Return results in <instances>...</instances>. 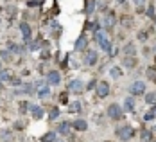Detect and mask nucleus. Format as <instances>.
Listing matches in <instances>:
<instances>
[{"instance_id": "de8ad7c7", "label": "nucleus", "mask_w": 156, "mask_h": 142, "mask_svg": "<svg viewBox=\"0 0 156 142\" xmlns=\"http://www.w3.org/2000/svg\"><path fill=\"white\" fill-rule=\"evenodd\" d=\"M154 131H156V126H154Z\"/></svg>"}, {"instance_id": "f257e3e1", "label": "nucleus", "mask_w": 156, "mask_h": 142, "mask_svg": "<svg viewBox=\"0 0 156 142\" xmlns=\"http://www.w3.org/2000/svg\"><path fill=\"white\" fill-rule=\"evenodd\" d=\"M106 113H108V117L111 121H120V119L124 117V110H122L120 104H117V103H111L108 106V110H106Z\"/></svg>"}, {"instance_id": "5701e85b", "label": "nucleus", "mask_w": 156, "mask_h": 142, "mask_svg": "<svg viewBox=\"0 0 156 142\" xmlns=\"http://www.w3.org/2000/svg\"><path fill=\"white\" fill-rule=\"evenodd\" d=\"M41 142H56V133L54 131H48L41 137Z\"/></svg>"}, {"instance_id": "f3484780", "label": "nucleus", "mask_w": 156, "mask_h": 142, "mask_svg": "<svg viewBox=\"0 0 156 142\" xmlns=\"http://www.w3.org/2000/svg\"><path fill=\"white\" fill-rule=\"evenodd\" d=\"M11 79H13V76H11V72H9L7 68H2V70H0V81H2V83L11 81Z\"/></svg>"}, {"instance_id": "b1692460", "label": "nucleus", "mask_w": 156, "mask_h": 142, "mask_svg": "<svg viewBox=\"0 0 156 142\" xmlns=\"http://www.w3.org/2000/svg\"><path fill=\"white\" fill-rule=\"evenodd\" d=\"M153 119H156V106H153L151 110L144 115V121H153Z\"/></svg>"}, {"instance_id": "7ed1b4c3", "label": "nucleus", "mask_w": 156, "mask_h": 142, "mask_svg": "<svg viewBox=\"0 0 156 142\" xmlns=\"http://www.w3.org/2000/svg\"><path fill=\"white\" fill-rule=\"evenodd\" d=\"M95 94H97V97H106V95L109 94V85L106 83V81H99L97 85H95Z\"/></svg>"}, {"instance_id": "4be33fe9", "label": "nucleus", "mask_w": 156, "mask_h": 142, "mask_svg": "<svg viewBox=\"0 0 156 142\" xmlns=\"http://www.w3.org/2000/svg\"><path fill=\"white\" fill-rule=\"evenodd\" d=\"M122 65L133 68V67H136V58H124V60H122Z\"/></svg>"}, {"instance_id": "79ce46f5", "label": "nucleus", "mask_w": 156, "mask_h": 142, "mask_svg": "<svg viewBox=\"0 0 156 142\" xmlns=\"http://www.w3.org/2000/svg\"><path fill=\"white\" fill-rule=\"evenodd\" d=\"M138 40H147V32H138Z\"/></svg>"}, {"instance_id": "ea45409f", "label": "nucleus", "mask_w": 156, "mask_h": 142, "mask_svg": "<svg viewBox=\"0 0 156 142\" xmlns=\"http://www.w3.org/2000/svg\"><path fill=\"white\" fill-rule=\"evenodd\" d=\"M29 49H31V50H36V49H40V43H38V42H34V43L29 45Z\"/></svg>"}, {"instance_id": "c85d7f7f", "label": "nucleus", "mask_w": 156, "mask_h": 142, "mask_svg": "<svg viewBox=\"0 0 156 142\" xmlns=\"http://www.w3.org/2000/svg\"><path fill=\"white\" fill-rule=\"evenodd\" d=\"M95 11V0H88V4H86V15H92Z\"/></svg>"}, {"instance_id": "4c0bfd02", "label": "nucleus", "mask_w": 156, "mask_h": 142, "mask_svg": "<svg viewBox=\"0 0 156 142\" xmlns=\"http://www.w3.org/2000/svg\"><path fill=\"white\" fill-rule=\"evenodd\" d=\"M41 58H43V60H48V58H50V54H48L47 49H45V50H41Z\"/></svg>"}, {"instance_id": "aec40b11", "label": "nucleus", "mask_w": 156, "mask_h": 142, "mask_svg": "<svg viewBox=\"0 0 156 142\" xmlns=\"http://www.w3.org/2000/svg\"><path fill=\"white\" fill-rule=\"evenodd\" d=\"M124 108H126V111L135 110V99H133V97H127V99L124 101Z\"/></svg>"}, {"instance_id": "2f4dec72", "label": "nucleus", "mask_w": 156, "mask_h": 142, "mask_svg": "<svg viewBox=\"0 0 156 142\" xmlns=\"http://www.w3.org/2000/svg\"><path fill=\"white\" fill-rule=\"evenodd\" d=\"M145 15L149 16V18H154V5H153V4H151V5H149V7H147V13H145Z\"/></svg>"}, {"instance_id": "a18cd8bd", "label": "nucleus", "mask_w": 156, "mask_h": 142, "mask_svg": "<svg viewBox=\"0 0 156 142\" xmlns=\"http://www.w3.org/2000/svg\"><path fill=\"white\" fill-rule=\"evenodd\" d=\"M154 22H156V15H154Z\"/></svg>"}, {"instance_id": "cd10ccee", "label": "nucleus", "mask_w": 156, "mask_h": 142, "mask_svg": "<svg viewBox=\"0 0 156 142\" xmlns=\"http://www.w3.org/2000/svg\"><path fill=\"white\" fill-rule=\"evenodd\" d=\"M120 22H122V25H124L126 29H129V27L133 25V20H131V18H129L127 15H124V16H122V20H120Z\"/></svg>"}, {"instance_id": "72a5a7b5", "label": "nucleus", "mask_w": 156, "mask_h": 142, "mask_svg": "<svg viewBox=\"0 0 156 142\" xmlns=\"http://www.w3.org/2000/svg\"><path fill=\"white\" fill-rule=\"evenodd\" d=\"M27 108H29V103H27V101H23V103L20 104V111H22V113H25V111H27Z\"/></svg>"}, {"instance_id": "a19ab883", "label": "nucleus", "mask_w": 156, "mask_h": 142, "mask_svg": "<svg viewBox=\"0 0 156 142\" xmlns=\"http://www.w3.org/2000/svg\"><path fill=\"white\" fill-rule=\"evenodd\" d=\"M59 101H61L63 104H66V103H68V99H66V94H61V97H59Z\"/></svg>"}, {"instance_id": "e433bc0d", "label": "nucleus", "mask_w": 156, "mask_h": 142, "mask_svg": "<svg viewBox=\"0 0 156 142\" xmlns=\"http://www.w3.org/2000/svg\"><path fill=\"white\" fill-rule=\"evenodd\" d=\"M95 85H97V81H90V83L86 85V90H92V88H95Z\"/></svg>"}, {"instance_id": "6e6552de", "label": "nucleus", "mask_w": 156, "mask_h": 142, "mask_svg": "<svg viewBox=\"0 0 156 142\" xmlns=\"http://www.w3.org/2000/svg\"><path fill=\"white\" fill-rule=\"evenodd\" d=\"M68 90H70V92H74V94H81V92L84 90V85H83L79 79H74V81H70V83H68Z\"/></svg>"}, {"instance_id": "0eeeda50", "label": "nucleus", "mask_w": 156, "mask_h": 142, "mask_svg": "<svg viewBox=\"0 0 156 142\" xmlns=\"http://www.w3.org/2000/svg\"><path fill=\"white\" fill-rule=\"evenodd\" d=\"M117 24V18H115V13H106L104 16V31H111Z\"/></svg>"}, {"instance_id": "4468645a", "label": "nucleus", "mask_w": 156, "mask_h": 142, "mask_svg": "<svg viewBox=\"0 0 156 142\" xmlns=\"http://www.w3.org/2000/svg\"><path fill=\"white\" fill-rule=\"evenodd\" d=\"M122 50H124L126 56H129V58H135V56H136V47H135L133 43H126Z\"/></svg>"}, {"instance_id": "c9c22d12", "label": "nucleus", "mask_w": 156, "mask_h": 142, "mask_svg": "<svg viewBox=\"0 0 156 142\" xmlns=\"http://www.w3.org/2000/svg\"><path fill=\"white\" fill-rule=\"evenodd\" d=\"M11 83H13L15 86H20V85H22V79H20V78H13V79H11Z\"/></svg>"}, {"instance_id": "49530a36", "label": "nucleus", "mask_w": 156, "mask_h": 142, "mask_svg": "<svg viewBox=\"0 0 156 142\" xmlns=\"http://www.w3.org/2000/svg\"><path fill=\"white\" fill-rule=\"evenodd\" d=\"M119 2H124V0H119Z\"/></svg>"}, {"instance_id": "f8f14e48", "label": "nucleus", "mask_w": 156, "mask_h": 142, "mask_svg": "<svg viewBox=\"0 0 156 142\" xmlns=\"http://www.w3.org/2000/svg\"><path fill=\"white\" fill-rule=\"evenodd\" d=\"M29 110L32 111V117H34L36 121L43 119V108H41V106H34V104H29Z\"/></svg>"}, {"instance_id": "39448f33", "label": "nucleus", "mask_w": 156, "mask_h": 142, "mask_svg": "<svg viewBox=\"0 0 156 142\" xmlns=\"http://www.w3.org/2000/svg\"><path fill=\"white\" fill-rule=\"evenodd\" d=\"M129 92L133 95H144L145 94V85H144V81H135V83L129 86Z\"/></svg>"}, {"instance_id": "a211bd4d", "label": "nucleus", "mask_w": 156, "mask_h": 142, "mask_svg": "<svg viewBox=\"0 0 156 142\" xmlns=\"http://www.w3.org/2000/svg\"><path fill=\"white\" fill-rule=\"evenodd\" d=\"M68 111H70V113H81V103H79V101L70 103V104H68Z\"/></svg>"}, {"instance_id": "20e7f679", "label": "nucleus", "mask_w": 156, "mask_h": 142, "mask_svg": "<svg viewBox=\"0 0 156 142\" xmlns=\"http://www.w3.org/2000/svg\"><path fill=\"white\" fill-rule=\"evenodd\" d=\"M97 60H99V54H97V50H92V49L84 50V63L88 65V67H94V65L97 63Z\"/></svg>"}, {"instance_id": "37998d69", "label": "nucleus", "mask_w": 156, "mask_h": 142, "mask_svg": "<svg viewBox=\"0 0 156 142\" xmlns=\"http://www.w3.org/2000/svg\"><path fill=\"white\" fill-rule=\"evenodd\" d=\"M2 88H4V85H2V81H0V90H2Z\"/></svg>"}, {"instance_id": "3c124183", "label": "nucleus", "mask_w": 156, "mask_h": 142, "mask_svg": "<svg viewBox=\"0 0 156 142\" xmlns=\"http://www.w3.org/2000/svg\"><path fill=\"white\" fill-rule=\"evenodd\" d=\"M154 58H156V56H154Z\"/></svg>"}, {"instance_id": "f704fd0d", "label": "nucleus", "mask_w": 156, "mask_h": 142, "mask_svg": "<svg viewBox=\"0 0 156 142\" xmlns=\"http://www.w3.org/2000/svg\"><path fill=\"white\" fill-rule=\"evenodd\" d=\"M23 92H25V94H32V92H34V86H32V85H27V86L23 88Z\"/></svg>"}, {"instance_id": "09e8293b", "label": "nucleus", "mask_w": 156, "mask_h": 142, "mask_svg": "<svg viewBox=\"0 0 156 142\" xmlns=\"http://www.w3.org/2000/svg\"><path fill=\"white\" fill-rule=\"evenodd\" d=\"M104 142H109V140H104Z\"/></svg>"}, {"instance_id": "8fccbe9b", "label": "nucleus", "mask_w": 156, "mask_h": 142, "mask_svg": "<svg viewBox=\"0 0 156 142\" xmlns=\"http://www.w3.org/2000/svg\"><path fill=\"white\" fill-rule=\"evenodd\" d=\"M0 70H2V68H0Z\"/></svg>"}, {"instance_id": "f03ea898", "label": "nucleus", "mask_w": 156, "mask_h": 142, "mask_svg": "<svg viewBox=\"0 0 156 142\" xmlns=\"http://www.w3.org/2000/svg\"><path fill=\"white\" fill-rule=\"evenodd\" d=\"M133 133H135V131H133V128L127 126V124H126V126L117 128V137H119L120 140H129V139L133 137Z\"/></svg>"}, {"instance_id": "ddd939ff", "label": "nucleus", "mask_w": 156, "mask_h": 142, "mask_svg": "<svg viewBox=\"0 0 156 142\" xmlns=\"http://www.w3.org/2000/svg\"><path fill=\"white\" fill-rule=\"evenodd\" d=\"M70 128H72V124H70L68 121H63V122H59V126H58V133H61V135H70Z\"/></svg>"}, {"instance_id": "6ab92c4d", "label": "nucleus", "mask_w": 156, "mask_h": 142, "mask_svg": "<svg viewBox=\"0 0 156 142\" xmlns=\"http://www.w3.org/2000/svg\"><path fill=\"white\" fill-rule=\"evenodd\" d=\"M145 103L151 104V106H156V92H149V94H145Z\"/></svg>"}, {"instance_id": "423d86ee", "label": "nucleus", "mask_w": 156, "mask_h": 142, "mask_svg": "<svg viewBox=\"0 0 156 142\" xmlns=\"http://www.w3.org/2000/svg\"><path fill=\"white\" fill-rule=\"evenodd\" d=\"M20 31H22V36H23V42L29 45V42H31V36H32L31 25H29L27 22H22V25H20Z\"/></svg>"}, {"instance_id": "58836bf2", "label": "nucleus", "mask_w": 156, "mask_h": 142, "mask_svg": "<svg viewBox=\"0 0 156 142\" xmlns=\"http://www.w3.org/2000/svg\"><path fill=\"white\" fill-rule=\"evenodd\" d=\"M135 4H136V7H138V9H142V7H144V4H145V0H135Z\"/></svg>"}, {"instance_id": "a878e982", "label": "nucleus", "mask_w": 156, "mask_h": 142, "mask_svg": "<svg viewBox=\"0 0 156 142\" xmlns=\"http://www.w3.org/2000/svg\"><path fill=\"white\" fill-rule=\"evenodd\" d=\"M109 76H111V78H113V79L120 78V76H122V70H120V68H119V67H113V68H111V70H109Z\"/></svg>"}, {"instance_id": "9b49d317", "label": "nucleus", "mask_w": 156, "mask_h": 142, "mask_svg": "<svg viewBox=\"0 0 156 142\" xmlns=\"http://www.w3.org/2000/svg\"><path fill=\"white\" fill-rule=\"evenodd\" d=\"M59 81H61V74L58 70L48 72V85H59Z\"/></svg>"}, {"instance_id": "2eb2a0df", "label": "nucleus", "mask_w": 156, "mask_h": 142, "mask_svg": "<svg viewBox=\"0 0 156 142\" xmlns=\"http://www.w3.org/2000/svg\"><path fill=\"white\" fill-rule=\"evenodd\" d=\"M94 36H95V42H97V43H101L102 40H106V31H104V29H101V27H97V29L94 31Z\"/></svg>"}, {"instance_id": "bb28decb", "label": "nucleus", "mask_w": 156, "mask_h": 142, "mask_svg": "<svg viewBox=\"0 0 156 142\" xmlns=\"http://www.w3.org/2000/svg\"><path fill=\"white\" fill-rule=\"evenodd\" d=\"M58 117H59V108H56V106H54V108H50V113H48V119H50V121H56Z\"/></svg>"}, {"instance_id": "393cba45", "label": "nucleus", "mask_w": 156, "mask_h": 142, "mask_svg": "<svg viewBox=\"0 0 156 142\" xmlns=\"http://www.w3.org/2000/svg\"><path fill=\"white\" fill-rule=\"evenodd\" d=\"M145 74H147V78L151 79V81L156 83V67H149V68L145 70Z\"/></svg>"}, {"instance_id": "c03bdc74", "label": "nucleus", "mask_w": 156, "mask_h": 142, "mask_svg": "<svg viewBox=\"0 0 156 142\" xmlns=\"http://www.w3.org/2000/svg\"><path fill=\"white\" fill-rule=\"evenodd\" d=\"M151 142H156V140H154V139H153V140H151Z\"/></svg>"}, {"instance_id": "c756f323", "label": "nucleus", "mask_w": 156, "mask_h": 142, "mask_svg": "<svg viewBox=\"0 0 156 142\" xmlns=\"http://www.w3.org/2000/svg\"><path fill=\"white\" fill-rule=\"evenodd\" d=\"M99 45H101V49H102V50H106V52H109V49H111V42H109L108 38H106V40H102V42H101Z\"/></svg>"}, {"instance_id": "dca6fc26", "label": "nucleus", "mask_w": 156, "mask_h": 142, "mask_svg": "<svg viewBox=\"0 0 156 142\" xmlns=\"http://www.w3.org/2000/svg\"><path fill=\"white\" fill-rule=\"evenodd\" d=\"M0 60L5 61V63H11L13 61V54L9 50H0Z\"/></svg>"}, {"instance_id": "1a4fd4ad", "label": "nucleus", "mask_w": 156, "mask_h": 142, "mask_svg": "<svg viewBox=\"0 0 156 142\" xmlns=\"http://www.w3.org/2000/svg\"><path fill=\"white\" fill-rule=\"evenodd\" d=\"M72 128H74L76 131H86V129H88V122H86L84 119H76V121L72 122Z\"/></svg>"}, {"instance_id": "7c9ffc66", "label": "nucleus", "mask_w": 156, "mask_h": 142, "mask_svg": "<svg viewBox=\"0 0 156 142\" xmlns=\"http://www.w3.org/2000/svg\"><path fill=\"white\" fill-rule=\"evenodd\" d=\"M38 94H40V97H47L48 95V86H40Z\"/></svg>"}, {"instance_id": "412c9836", "label": "nucleus", "mask_w": 156, "mask_h": 142, "mask_svg": "<svg viewBox=\"0 0 156 142\" xmlns=\"http://www.w3.org/2000/svg\"><path fill=\"white\" fill-rule=\"evenodd\" d=\"M153 140V131L151 129H142V142H151Z\"/></svg>"}, {"instance_id": "9d476101", "label": "nucleus", "mask_w": 156, "mask_h": 142, "mask_svg": "<svg viewBox=\"0 0 156 142\" xmlns=\"http://www.w3.org/2000/svg\"><path fill=\"white\" fill-rule=\"evenodd\" d=\"M86 45H88V38L86 34H81L76 42V50H86Z\"/></svg>"}, {"instance_id": "473e14b6", "label": "nucleus", "mask_w": 156, "mask_h": 142, "mask_svg": "<svg viewBox=\"0 0 156 142\" xmlns=\"http://www.w3.org/2000/svg\"><path fill=\"white\" fill-rule=\"evenodd\" d=\"M9 52L11 54H16V52H20V47L16 43H9Z\"/></svg>"}]
</instances>
